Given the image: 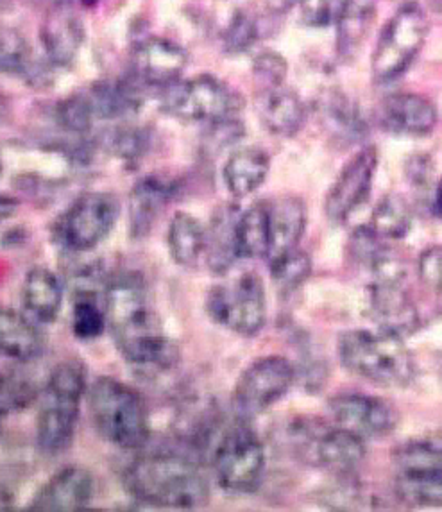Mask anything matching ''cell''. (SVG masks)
<instances>
[{
    "label": "cell",
    "instance_id": "obj_1",
    "mask_svg": "<svg viewBox=\"0 0 442 512\" xmlns=\"http://www.w3.org/2000/svg\"><path fill=\"white\" fill-rule=\"evenodd\" d=\"M104 310L117 350L129 364L158 371L178 364V346L163 333L142 274L124 271L111 276Z\"/></svg>",
    "mask_w": 442,
    "mask_h": 512
},
{
    "label": "cell",
    "instance_id": "obj_2",
    "mask_svg": "<svg viewBox=\"0 0 442 512\" xmlns=\"http://www.w3.org/2000/svg\"><path fill=\"white\" fill-rule=\"evenodd\" d=\"M122 480L129 495L153 507L192 511L204 507L210 498L208 480L185 453H145L133 461Z\"/></svg>",
    "mask_w": 442,
    "mask_h": 512
},
{
    "label": "cell",
    "instance_id": "obj_3",
    "mask_svg": "<svg viewBox=\"0 0 442 512\" xmlns=\"http://www.w3.org/2000/svg\"><path fill=\"white\" fill-rule=\"evenodd\" d=\"M88 373L81 360L60 362L47 378L36 421V443L45 455H61L74 443Z\"/></svg>",
    "mask_w": 442,
    "mask_h": 512
},
{
    "label": "cell",
    "instance_id": "obj_4",
    "mask_svg": "<svg viewBox=\"0 0 442 512\" xmlns=\"http://www.w3.org/2000/svg\"><path fill=\"white\" fill-rule=\"evenodd\" d=\"M97 432L120 450H140L151 437L144 398L113 376H99L86 391Z\"/></svg>",
    "mask_w": 442,
    "mask_h": 512
},
{
    "label": "cell",
    "instance_id": "obj_5",
    "mask_svg": "<svg viewBox=\"0 0 442 512\" xmlns=\"http://www.w3.org/2000/svg\"><path fill=\"white\" fill-rule=\"evenodd\" d=\"M339 359L353 375L382 387H407L416 378L414 359L396 333L344 332L339 337Z\"/></svg>",
    "mask_w": 442,
    "mask_h": 512
},
{
    "label": "cell",
    "instance_id": "obj_6",
    "mask_svg": "<svg viewBox=\"0 0 442 512\" xmlns=\"http://www.w3.org/2000/svg\"><path fill=\"white\" fill-rule=\"evenodd\" d=\"M287 441L299 461L335 477H348L366 459L362 437L317 418L294 419L287 428Z\"/></svg>",
    "mask_w": 442,
    "mask_h": 512
},
{
    "label": "cell",
    "instance_id": "obj_7",
    "mask_svg": "<svg viewBox=\"0 0 442 512\" xmlns=\"http://www.w3.org/2000/svg\"><path fill=\"white\" fill-rule=\"evenodd\" d=\"M204 308L213 323L240 337H255L267 321L264 282L256 273L240 274L235 280L212 287Z\"/></svg>",
    "mask_w": 442,
    "mask_h": 512
},
{
    "label": "cell",
    "instance_id": "obj_8",
    "mask_svg": "<svg viewBox=\"0 0 442 512\" xmlns=\"http://www.w3.org/2000/svg\"><path fill=\"white\" fill-rule=\"evenodd\" d=\"M212 462L219 486L233 495L253 493L264 480V444L244 421L222 432Z\"/></svg>",
    "mask_w": 442,
    "mask_h": 512
},
{
    "label": "cell",
    "instance_id": "obj_9",
    "mask_svg": "<svg viewBox=\"0 0 442 512\" xmlns=\"http://www.w3.org/2000/svg\"><path fill=\"white\" fill-rule=\"evenodd\" d=\"M119 215V199L113 194H83L54 224V242L68 253H88L110 235Z\"/></svg>",
    "mask_w": 442,
    "mask_h": 512
},
{
    "label": "cell",
    "instance_id": "obj_10",
    "mask_svg": "<svg viewBox=\"0 0 442 512\" xmlns=\"http://www.w3.org/2000/svg\"><path fill=\"white\" fill-rule=\"evenodd\" d=\"M162 106L176 119L212 124L219 120L237 119L242 110V99L219 79L199 76L167 86Z\"/></svg>",
    "mask_w": 442,
    "mask_h": 512
},
{
    "label": "cell",
    "instance_id": "obj_11",
    "mask_svg": "<svg viewBox=\"0 0 442 512\" xmlns=\"http://www.w3.org/2000/svg\"><path fill=\"white\" fill-rule=\"evenodd\" d=\"M428 20L416 2L403 4L383 27L373 58V76L380 83L400 77L425 45Z\"/></svg>",
    "mask_w": 442,
    "mask_h": 512
},
{
    "label": "cell",
    "instance_id": "obj_12",
    "mask_svg": "<svg viewBox=\"0 0 442 512\" xmlns=\"http://www.w3.org/2000/svg\"><path fill=\"white\" fill-rule=\"evenodd\" d=\"M296 382V367L280 355L251 362L233 389V409L242 419L255 418L280 402Z\"/></svg>",
    "mask_w": 442,
    "mask_h": 512
},
{
    "label": "cell",
    "instance_id": "obj_13",
    "mask_svg": "<svg viewBox=\"0 0 442 512\" xmlns=\"http://www.w3.org/2000/svg\"><path fill=\"white\" fill-rule=\"evenodd\" d=\"M376 167L378 153L373 146L360 149L342 167L337 180L333 181L332 188L328 190L324 203V212L330 221L342 224L366 203L373 188Z\"/></svg>",
    "mask_w": 442,
    "mask_h": 512
},
{
    "label": "cell",
    "instance_id": "obj_14",
    "mask_svg": "<svg viewBox=\"0 0 442 512\" xmlns=\"http://www.w3.org/2000/svg\"><path fill=\"white\" fill-rule=\"evenodd\" d=\"M328 412L337 427L362 439L389 436L398 425V414L389 403L362 393H342L328 402Z\"/></svg>",
    "mask_w": 442,
    "mask_h": 512
},
{
    "label": "cell",
    "instance_id": "obj_15",
    "mask_svg": "<svg viewBox=\"0 0 442 512\" xmlns=\"http://www.w3.org/2000/svg\"><path fill=\"white\" fill-rule=\"evenodd\" d=\"M369 314L380 330L400 337L416 332L419 326L416 303L398 276L374 278L369 287Z\"/></svg>",
    "mask_w": 442,
    "mask_h": 512
},
{
    "label": "cell",
    "instance_id": "obj_16",
    "mask_svg": "<svg viewBox=\"0 0 442 512\" xmlns=\"http://www.w3.org/2000/svg\"><path fill=\"white\" fill-rule=\"evenodd\" d=\"M94 475L83 466H67L56 471L36 495L29 509L33 511H85L94 502Z\"/></svg>",
    "mask_w": 442,
    "mask_h": 512
},
{
    "label": "cell",
    "instance_id": "obj_17",
    "mask_svg": "<svg viewBox=\"0 0 442 512\" xmlns=\"http://www.w3.org/2000/svg\"><path fill=\"white\" fill-rule=\"evenodd\" d=\"M187 52L178 43L163 38H147L136 43L131 54V67L138 83L167 86L178 83L187 67Z\"/></svg>",
    "mask_w": 442,
    "mask_h": 512
},
{
    "label": "cell",
    "instance_id": "obj_18",
    "mask_svg": "<svg viewBox=\"0 0 442 512\" xmlns=\"http://www.w3.org/2000/svg\"><path fill=\"white\" fill-rule=\"evenodd\" d=\"M383 129L394 135L425 137L437 124V110L426 97L417 94L389 95L378 111Z\"/></svg>",
    "mask_w": 442,
    "mask_h": 512
},
{
    "label": "cell",
    "instance_id": "obj_19",
    "mask_svg": "<svg viewBox=\"0 0 442 512\" xmlns=\"http://www.w3.org/2000/svg\"><path fill=\"white\" fill-rule=\"evenodd\" d=\"M176 183L163 176H145L136 183L129 196V233L131 239L142 240L153 231L172 197L176 196Z\"/></svg>",
    "mask_w": 442,
    "mask_h": 512
},
{
    "label": "cell",
    "instance_id": "obj_20",
    "mask_svg": "<svg viewBox=\"0 0 442 512\" xmlns=\"http://www.w3.org/2000/svg\"><path fill=\"white\" fill-rule=\"evenodd\" d=\"M256 111L265 129L276 137H294L306 120L305 104L283 85L262 88L256 97Z\"/></svg>",
    "mask_w": 442,
    "mask_h": 512
},
{
    "label": "cell",
    "instance_id": "obj_21",
    "mask_svg": "<svg viewBox=\"0 0 442 512\" xmlns=\"http://www.w3.org/2000/svg\"><path fill=\"white\" fill-rule=\"evenodd\" d=\"M40 38L52 67H67L83 45L85 27L70 9H58L47 13Z\"/></svg>",
    "mask_w": 442,
    "mask_h": 512
},
{
    "label": "cell",
    "instance_id": "obj_22",
    "mask_svg": "<svg viewBox=\"0 0 442 512\" xmlns=\"http://www.w3.org/2000/svg\"><path fill=\"white\" fill-rule=\"evenodd\" d=\"M306 230V208L299 197L283 196L269 203L271 246L267 262L299 248Z\"/></svg>",
    "mask_w": 442,
    "mask_h": 512
},
{
    "label": "cell",
    "instance_id": "obj_23",
    "mask_svg": "<svg viewBox=\"0 0 442 512\" xmlns=\"http://www.w3.org/2000/svg\"><path fill=\"white\" fill-rule=\"evenodd\" d=\"M238 212L235 206H221L206 226L204 260L215 274H226L240 260L238 255Z\"/></svg>",
    "mask_w": 442,
    "mask_h": 512
},
{
    "label": "cell",
    "instance_id": "obj_24",
    "mask_svg": "<svg viewBox=\"0 0 442 512\" xmlns=\"http://www.w3.org/2000/svg\"><path fill=\"white\" fill-rule=\"evenodd\" d=\"M45 350V337L34 319L11 308H0V357L29 362Z\"/></svg>",
    "mask_w": 442,
    "mask_h": 512
},
{
    "label": "cell",
    "instance_id": "obj_25",
    "mask_svg": "<svg viewBox=\"0 0 442 512\" xmlns=\"http://www.w3.org/2000/svg\"><path fill=\"white\" fill-rule=\"evenodd\" d=\"M22 301L27 314L36 323H54L63 305V283L60 276L47 267H33L27 271L22 283Z\"/></svg>",
    "mask_w": 442,
    "mask_h": 512
},
{
    "label": "cell",
    "instance_id": "obj_26",
    "mask_svg": "<svg viewBox=\"0 0 442 512\" xmlns=\"http://www.w3.org/2000/svg\"><path fill=\"white\" fill-rule=\"evenodd\" d=\"M319 115L324 128L340 144H355L366 137L367 124L358 104L339 90H330L321 97Z\"/></svg>",
    "mask_w": 442,
    "mask_h": 512
},
{
    "label": "cell",
    "instance_id": "obj_27",
    "mask_svg": "<svg viewBox=\"0 0 442 512\" xmlns=\"http://www.w3.org/2000/svg\"><path fill=\"white\" fill-rule=\"evenodd\" d=\"M271 169V160L258 147H244L231 154L224 163L222 178L233 197H247L264 185Z\"/></svg>",
    "mask_w": 442,
    "mask_h": 512
},
{
    "label": "cell",
    "instance_id": "obj_28",
    "mask_svg": "<svg viewBox=\"0 0 442 512\" xmlns=\"http://www.w3.org/2000/svg\"><path fill=\"white\" fill-rule=\"evenodd\" d=\"M378 0H344L337 18V49L342 58H353L373 27Z\"/></svg>",
    "mask_w": 442,
    "mask_h": 512
},
{
    "label": "cell",
    "instance_id": "obj_29",
    "mask_svg": "<svg viewBox=\"0 0 442 512\" xmlns=\"http://www.w3.org/2000/svg\"><path fill=\"white\" fill-rule=\"evenodd\" d=\"M167 246L174 264L192 269L204 258L206 228L194 215L178 212L169 224Z\"/></svg>",
    "mask_w": 442,
    "mask_h": 512
},
{
    "label": "cell",
    "instance_id": "obj_30",
    "mask_svg": "<svg viewBox=\"0 0 442 512\" xmlns=\"http://www.w3.org/2000/svg\"><path fill=\"white\" fill-rule=\"evenodd\" d=\"M86 95L92 104L95 119H124L136 113L142 104V92L138 85H131V81L97 83Z\"/></svg>",
    "mask_w": 442,
    "mask_h": 512
},
{
    "label": "cell",
    "instance_id": "obj_31",
    "mask_svg": "<svg viewBox=\"0 0 442 512\" xmlns=\"http://www.w3.org/2000/svg\"><path fill=\"white\" fill-rule=\"evenodd\" d=\"M238 255L246 260L267 258L271 246L269 203H256L240 212L237 226Z\"/></svg>",
    "mask_w": 442,
    "mask_h": 512
},
{
    "label": "cell",
    "instance_id": "obj_32",
    "mask_svg": "<svg viewBox=\"0 0 442 512\" xmlns=\"http://www.w3.org/2000/svg\"><path fill=\"white\" fill-rule=\"evenodd\" d=\"M348 255L353 264L373 273L374 278L394 276L391 273V253L382 239L371 226H362L349 237Z\"/></svg>",
    "mask_w": 442,
    "mask_h": 512
},
{
    "label": "cell",
    "instance_id": "obj_33",
    "mask_svg": "<svg viewBox=\"0 0 442 512\" xmlns=\"http://www.w3.org/2000/svg\"><path fill=\"white\" fill-rule=\"evenodd\" d=\"M369 226L385 240L407 237L412 228V210L407 199L398 194L383 196L378 205L374 206Z\"/></svg>",
    "mask_w": 442,
    "mask_h": 512
},
{
    "label": "cell",
    "instance_id": "obj_34",
    "mask_svg": "<svg viewBox=\"0 0 442 512\" xmlns=\"http://www.w3.org/2000/svg\"><path fill=\"white\" fill-rule=\"evenodd\" d=\"M40 396L33 376L22 369L0 371V418L29 409Z\"/></svg>",
    "mask_w": 442,
    "mask_h": 512
},
{
    "label": "cell",
    "instance_id": "obj_35",
    "mask_svg": "<svg viewBox=\"0 0 442 512\" xmlns=\"http://www.w3.org/2000/svg\"><path fill=\"white\" fill-rule=\"evenodd\" d=\"M398 473L442 470V437L412 439L392 453Z\"/></svg>",
    "mask_w": 442,
    "mask_h": 512
},
{
    "label": "cell",
    "instance_id": "obj_36",
    "mask_svg": "<svg viewBox=\"0 0 442 512\" xmlns=\"http://www.w3.org/2000/svg\"><path fill=\"white\" fill-rule=\"evenodd\" d=\"M396 491L407 504L442 507V470L398 473Z\"/></svg>",
    "mask_w": 442,
    "mask_h": 512
},
{
    "label": "cell",
    "instance_id": "obj_37",
    "mask_svg": "<svg viewBox=\"0 0 442 512\" xmlns=\"http://www.w3.org/2000/svg\"><path fill=\"white\" fill-rule=\"evenodd\" d=\"M36 69L38 67L24 35L13 27L0 24V72L31 79Z\"/></svg>",
    "mask_w": 442,
    "mask_h": 512
},
{
    "label": "cell",
    "instance_id": "obj_38",
    "mask_svg": "<svg viewBox=\"0 0 442 512\" xmlns=\"http://www.w3.org/2000/svg\"><path fill=\"white\" fill-rule=\"evenodd\" d=\"M108 328L106 310L97 303L94 294L79 292L72 307V332L81 341H95Z\"/></svg>",
    "mask_w": 442,
    "mask_h": 512
},
{
    "label": "cell",
    "instance_id": "obj_39",
    "mask_svg": "<svg viewBox=\"0 0 442 512\" xmlns=\"http://www.w3.org/2000/svg\"><path fill=\"white\" fill-rule=\"evenodd\" d=\"M272 280L281 291L292 292L299 289L312 273V260L301 249H294L287 255L278 256L269 262Z\"/></svg>",
    "mask_w": 442,
    "mask_h": 512
},
{
    "label": "cell",
    "instance_id": "obj_40",
    "mask_svg": "<svg viewBox=\"0 0 442 512\" xmlns=\"http://www.w3.org/2000/svg\"><path fill=\"white\" fill-rule=\"evenodd\" d=\"M56 119L68 133L83 135L94 126L95 113L86 94L70 95L56 108Z\"/></svg>",
    "mask_w": 442,
    "mask_h": 512
},
{
    "label": "cell",
    "instance_id": "obj_41",
    "mask_svg": "<svg viewBox=\"0 0 442 512\" xmlns=\"http://www.w3.org/2000/svg\"><path fill=\"white\" fill-rule=\"evenodd\" d=\"M256 38H258V24H256L255 17L246 11H237L226 27L222 40H224L226 51L238 54V52H246L247 49H251Z\"/></svg>",
    "mask_w": 442,
    "mask_h": 512
},
{
    "label": "cell",
    "instance_id": "obj_42",
    "mask_svg": "<svg viewBox=\"0 0 442 512\" xmlns=\"http://www.w3.org/2000/svg\"><path fill=\"white\" fill-rule=\"evenodd\" d=\"M299 17L310 27H328L337 22L344 0H296Z\"/></svg>",
    "mask_w": 442,
    "mask_h": 512
},
{
    "label": "cell",
    "instance_id": "obj_43",
    "mask_svg": "<svg viewBox=\"0 0 442 512\" xmlns=\"http://www.w3.org/2000/svg\"><path fill=\"white\" fill-rule=\"evenodd\" d=\"M147 147H149V137L144 129H117L110 137L111 151L120 156L122 160H129V162L144 156Z\"/></svg>",
    "mask_w": 442,
    "mask_h": 512
},
{
    "label": "cell",
    "instance_id": "obj_44",
    "mask_svg": "<svg viewBox=\"0 0 442 512\" xmlns=\"http://www.w3.org/2000/svg\"><path fill=\"white\" fill-rule=\"evenodd\" d=\"M253 72L262 88L280 86L287 77V61L278 52H260L253 61Z\"/></svg>",
    "mask_w": 442,
    "mask_h": 512
},
{
    "label": "cell",
    "instance_id": "obj_45",
    "mask_svg": "<svg viewBox=\"0 0 442 512\" xmlns=\"http://www.w3.org/2000/svg\"><path fill=\"white\" fill-rule=\"evenodd\" d=\"M419 280L428 289L442 291V246L425 249L417 260Z\"/></svg>",
    "mask_w": 442,
    "mask_h": 512
},
{
    "label": "cell",
    "instance_id": "obj_46",
    "mask_svg": "<svg viewBox=\"0 0 442 512\" xmlns=\"http://www.w3.org/2000/svg\"><path fill=\"white\" fill-rule=\"evenodd\" d=\"M76 2L90 4L92 0H33V4L36 8L43 9V11H47V13L58 11V9H70V6L76 4Z\"/></svg>",
    "mask_w": 442,
    "mask_h": 512
},
{
    "label": "cell",
    "instance_id": "obj_47",
    "mask_svg": "<svg viewBox=\"0 0 442 512\" xmlns=\"http://www.w3.org/2000/svg\"><path fill=\"white\" fill-rule=\"evenodd\" d=\"M17 208V199L6 196V194H0V222L8 221L11 215H15Z\"/></svg>",
    "mask_w": 442,
    "mask_h": 512
},
{
    "label": "cell",
    "instance_id": "obj_48",
    "mask_svg": "<svg viewBox=\"0 0 442 512\" xmlns=\"http://www.w3.org/2000/svg\"><path fill=\"white\" fill-rule=\"evenodd\" d=\"M435 212L439 217H442V180L437 190H435Z\"/></svg>",
    "mask_w": 442,
    "mask_h": 512
},
{
    "label": "cell",
    "instance_id": "obj_49",
    "mask_svg": "<svg viewBox=\"0 0 442 512\" xmlns=\"http://www.w3.org/2000/svg\"><path fill=\"white\" fill-rule=\"evenodd\" d=\"M4 111H6V103H4V95L0 94V117L4 115Z\"/></svg>",
    "mask_w": 442,
    "mask_h": 512
},
{
    "label": "cell",
    "instance_id": "obj_50",
    "mask_svg": "<svg viewBox=\"0 0 442 512\" xmlns=\"http://www.w3.org/2000/svg\"><path fill=\"white\" fill-rule=\"evenodd\" d=\"M9 4H11V0H0V11L8 8Z\"/></svg>",
    "mask_w": 442,
    "mask_h": 512
},
{
    "label": "cell",
    "instance_id": "obj_51",
    "mask_svg": "<svg viewBox=\"0 0 442 512\" xmlns=\"http://www.w3.org/2000/svg\"><path fill=\"white\" fill-rule=\"evenodd\" d=\"M437 6H439V9L442 11V0H437Z\"/></svg>",
    "mask_w": 442,
    "mask_h": 512
},
{
    "label": "cell",
    "instance_id": "obj_52",
    "mask_svg": "<svg viewBox=\"0 0 442 512\" xmlns=\"http://www.w3.org/2000/svg\"><path fill=\"white\" fill-rule=\"evenodd\" d=\"M0 430H2V418H0Z\"/></svg>",
    "mask_w": 442,
    "mask_h": 512
},
{
    "label": "cell",
    "instance_id": "obj_53",
    "mask_svg": "<svg viewBox=\"0 0 442 512\" xmlns=\"http://www.w3.org/2000/svg\"><path fill=\"white\" fill-rule=\"evenodd\" d=\"M408 2H414V0H407V4H408Z\"/></svg>",
    "mask_w": 442,
    "mask_h": 512
}]
</instances>
